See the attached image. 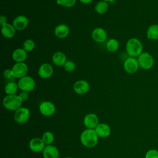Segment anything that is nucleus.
Returning <instances> with one entry per match:
<instances>
[{
  "instance_id": "f257e3e1",
  "label": "nucleus",
  "mask_w": 158,
  "mask_h": 158,
  "mask_svg": "<svg viewBox=\"0 0 158 158\" xmlns=\"http://www.w3.org/2000/svg\"><path fill=\"white\" fill-rule=\"evenodd\" d=\"M80 141L83 146L91 148L97 144L98 136L94 129H86L81 133Z\"/></svg>"
},
{
  "instance_id": "f03ea898",
  "label": "nucleus",
  "mask_w": 158,
  "mask_h": 158,
  "mask_svg": "<svg viewBox=\"0 0 158 158\" xmlns=\"http://www.w3.org/2000/svg\"><path fill=\"white\" fill-rule=\"evenodd\" d=\"M22 102L19 95H7L2 100V105L9 110L15 111L21 107Z\"/></svg>"
},
{
  "instance_id": "7ed1b4c3",
  "label": "nucleus",
  "mask_w": 158,
  "mask_h": 158,
  "mask_svg": "<svg viewBox=\"0 0 158 158\" xmlns=\"http://www.w3.org/2000/svg\"><path fill=\"white\" fill-rule=\"evenodd\" d=\"M126 51L130 57H138L143 51L141 41L135 38L130 39L126 44Z\"/></svg>"
},
{
  "instance_id": "20e7f679",
  "label": "nucleus",
  "mask_w": 158,
  "mask_h": 158,
  "mask_svg": "<svg viewBox=\"0 0 158 158\" xmlns=\"http://www.w3.org/2000/svg\"><path fill=\"white\" fill-rule=\"evenodd\" d=\"M17 84L20 89L27 92L31 91L35 87V82L33 78L27 75L20 78Z\"/></svg>"
},
{
  "instance_id": "39448f33",
  "label": "nucleus",
  "mask_w": 158,
  "mask_h": 158,
  "mask_svg": "<svg viewBox=\"0 0 158 158\" xmlns=\"http://www.w3.org/2000/svg\"><path fill=\"white\" fill-rule=\"evenodd\" d=\"M137 59L139 67L143 69H150L154 65V59L148 52H142L138 57Z\"/></svg>"
},
{
  "instance_id": "423d86ee",
  "label": "nucleus",
  "mask_w": 158,
  "mask_h": 158,
  "mask_svg": "<svg viewBox=\"0 0 158 158\" xmlns=\"http://www.w3.org/2000/svg\"><path fill=\"white\" fill-rule=\"evenodd\" d=\"M11 70L12 72L13 77L20 79L26 76V74L28 72V67L27 65L23 62H17L13 65Z\"/></svg>"
},
{
  "instance_id": "0eeeda50",
  "label": "nucleus",
  "mask_w": 158,
  "mask_h": 158,
  "mask_svg": "<svg viewBox=\"0 0 158 158\" xmlns=\"http://www.w3.org/2000/svg\"><path fill=\"white\" fill-rule=\"evenodd\" d=\"M30 117V110L27 107H20L15 111L14 120L19 124L25 123Z\"/></svg>"
},
{
  "instance_id": "6e6552de",
  "label": "nucleus",
  "mask_w": 158,
  "mask_h": 158,
  "mask_svg": "<svg viewBox=\"0 0 158 158\" xmlns=\"http://www.w3.org/2000/svg\"><path fill=\"white\" fill-rule=\"evenodd\" d=\"M139 66L138 59L133 57H128L123 63V68L125 70L126 72L130 74L135 73L138 70Z\"/></svg>"
},
{
  "instance_id": "1a4fd4ad",
  "label": "nucleus",
  "mask_w": 158,
  "mask_h": 158,
  "mask_svg": "<svg viewBox=\"0 0 158 158\" xmlns=\"http://www.w3.org/2000/svg\"><path fill=\"white\" fill-rule=\"evenodd\" d=\"M40 112L44 116H51L56 112V106L50 101H43L40 105Z\"/></svg>"
},
{
  "instance_id": "9d476101",
  "label": "nucleus",
  "mask_w": 158,
  "mask_h": 158,
  "mask_svg": "<svg viewBox=\"0 0 158 158\" xmlns=\"http://www.w3.org/2000/svg\"><path fill=\"white\" fill-rule=\"evenodd\" d=\"M83 123L88 129H94L99 124V118L95 114L90 113L85 115Z\"/></svg>"
},
{
  "instance_id": "9b49d317",
  "label": "nucleus",
  "mask_w": 158,
  "mask_h": 158,
  "mask_svg": "<svg viewBox=\"0 0 158 158\" xmlns=\"http://www.w3.org/2000/svg\"><path fill=\"white\" fill-rule=\"evenodd\" d=\"M45 143L42 138H34L29 142V148L35 152H39L43 151L45 148Z\"/></svg>"
},
{
  "instance_id": "f8f14e48",
  "label": "nucleus",
  "mask_w": 158,
  "mask_h": 158,
  "mask_svg": "<svg viewBox=\"0 0 158 158\" xmlns=\"http://www.w3.org/2000/svg\"><path fill=\"white\" fill-rule=\"evenodd\" d=\"M12 24L16 30H23L28 26V19L25 15H19L14 19Z\"/></svg>"
},
{
  "instance_id": "ddd939ff",
  "label": "nucleus",
  "mask_w": 158,
  "mask_h": 158,
  "mask_svg": "<svg viewBox=\"0 0 158 158\" xmlns=\"http://www.w3.org/2000/svg\"><path fill=\"white\" fill-rule=\"evenodd\" d=\"M89 89V83L83 80L77 81L73 85L74 91L78 94H83L88 91Z\"/></svg>"
},
{
  "instance_id": "4468645a",
  "label": "nucleus",
  "mask_w": 158,
  "mask_h": 158,
  "mask_svg": "<svg viewBox=\"0 0 158 158\" xmlns=\"http://www.w3.org/2000/svg\"><path fill=\"white\" fill-rule=\"evenodd\" d=\"M53 73V68L49 64H43L38 69L39 76L44 79L50 78Z\"/></svg>"
},
{
  "instance_id": "2eb2a0df",
  "label": "nucleus",
  "mask_w": 158,
  "mask_h": 158,
  "mask_svg": "<svg viewBox=\"0 0 158 158\" xmlns=\"http://www.w3.org/2000/svg\"><path fill=\"white\" fill-rule=\"evenodd\" d=\"M92 38L97 43H103L107 39L106 31L101 27L94 28L92 31Z\"/></svg>"
},
{
  "instance_id": "dca6fc26",
  "label": "nucleus",
  "mask_w": 158,
  "mask_h": 158,
  "mask_svg": "<svg viewBox=\"0 0 158 158\" xmlns=\"http://www.w3.org/2000/svg\"><path fill=\"white\" fill-rule=\"evenodd\" d=\"M44 158H59V151L58 149L52 145H47L43 151Z\"/></svg>"
},
{
  "instance_id": "f3484780",
  "label": "nucleus",
  "mask_w": 158,
  "mask_h": 158,
  "mask_svg": "<svg viewBox=\"0 0 158 158\" xmlns=\"http://www.w3.org/2000/svg\"><path fill=\"white\" fill-rule=\"evenodd\" d=\"M94 130L98 136L101 138H106L110 134V128L106 123H99Z\"/></svg>"
},
{
  "instance_id": "a211bd4d",
  "label": "nucleus",
  "mask_w": 158,
  "mask_h": 158,
  "mask_svg": "<svg viewBox=\"0 0 158 158\" xmlns=\"http://www.w3.org/2000/svg\"><path fill=\"white\" fill-rule=\"evenodd\" d=\"M69 33V28L65 24H59L54 29V34L59 38H65Z\"/></svg>"
},
{
  "instance_id": "6ab92c4d",
  "label": "nucleus",
  "mask_w": 158,
  "mask_h": 158,
  "mask_svg": "<svg viewBox=\"0 0 158 158\" xmlns=\"http://www.w3.org/2000/svg\"><path fill=\"white\" fill-rule=\"evenodd\" d=\"M52 60L56 65L64 66L67 62L66 56L62 52H56L52 57Z\"/></svg>"
},
{
  "instance_id": "aec40b11",
  "label": "nucleus",
  "mask_w": 158,
  "mask_h": 158,
  "mask_svg": "<svg viewBox=\"0 0 158 158\" xmlns=\"http://www.w3.org/2000/svg\"><path fill=\"white\" fill-rule=\"evenodd\" d=\"M27 57V51L23 49H16L12 52V59L17 62H23Z\"/></svg>"
},
{
  "instance_id": "412c9836",
  "label": "nucleus",
  "mask_w": 158,
  "mask_h": 158,
  "mask_svg": "<svg viewBox=\"0 0 158 158\" xmlns=\"http://www.w3.org/2000/svg\"><path fill=\"white\" fill-rule=\"evenodd\" d=\"M15 28L13 25L6 23L1 27V33L6 38H12L15 34Z\"/></svg>"
},
{
  "instance_id": "4be33fe9",
  "label": "nucleus",
  "mask_w": 158,
  "mask_h": 158,
  "mask_svg": "<svg viewBox=\"0 0 158 158\" xmlns=\"http://www.w3.org/2000/svg\"><path fill=\"white\" fill-rule=\"evenodd\" d=\"M147 37L150 40H158V25L154 24L151 25L147 30Z\"/></svg>"
},
{
  "instance_id": "5701e85b",
  "label": "nucleus",
  "mask_w": 158,
  "mask_h": 158,
  "mask_svg": "<svg viewBox=\"0 0 158 158\" xmlns=\"http://www.w3.org/2000/svg\"><path fill=\"white\" fill-rule=\"evenodd\" d=\"M109 9V4L104 1H99L95 6V10L99 14H105Z\"/></svg>"
},
{
  "instance_id": "b1692460",
  "label": "nucleus",
  "mask_w": 158,
  "mask_h": 158,
  "mask_svg": "<svg viewBox=\"0 0 158 158\" xmlns=\"http://www.w3.org/2000/svg\"><path fill=\"white\" fill-rule=\"evenodd\" d=\"M18 88V84L15 82H9L6 85L4 90L7 95H14L17 92Z\"/></svg>"
},
{
  "instance_id": "393cba45",
  "label": "nucleus",
  "mask_w": 158,
  "mask_h": 158,
  "mask_svg": "<svg viewBox=\"0 0 158 158\" xmlns=\"http://www.w3.org/2000/svg\"><path fill=\"white\" fill-rule=\"evenodd\" d=\"M106 48L110 52H115L119 48L118 41L114 38L110 39L106 43Z\"/></svg>"
},
{
  "instance_id": "a878e982",
  "label": "nucleus",
  "mask_w": 158,
  "mask_h": 158,
  "mask_svg": "<svg viewBox=\"0 0 158 158\" xmlns=\"http://www.w3.org/2000/svg\"><path fill=\"white\" fill-rule=\"evenodd\" d=\"M42 139L47 145H50L54 140V136L51 131H46L43 134Z\"/></svg>"
},
{
  "instance_id": "bb28decb",
  "label": "nucleus",
  "mask_w": 158,
  "mask_h": 158,
  "mask_svg": "<svg viewBox=\"0 0 158 158\" xmlns=\"http://www.w3.org/2000/svg\"><path fill=\"white\" fill-rule=\"evenodd\" d=\"M35 42L30 39H28L24 41L23 44V49L27 52H30L35 48Z\"/></svg>"
},
{
  "instance_id": "cd10ccee",
  "label": "nucleus",
  "mask_w": 158,
  "mask_h": 158,
  "mask_svg": "<svg viewBox=\"0 0 158 158\" xmlns=\"http://www.w3.org/2000/svg\"><path fill=\"white\" fill-rule=\"evenodd\" d=\"M76 1L77 0H57V4L66 7H71L75 4Z\"/></svg>"
},
{
  "instance_id": "c85d7f7f",
  "label": "nucleus",
  "mask_w": 158,
  "mask_h": 158,
  "mask_svg": "<svg viewBox=\"0 0 158 158\" xmlns=\"http://www.w3.org/2000/svg\"><path fill=\"white\" fill-rule=\"evenodd\" d=\"M75 64L72 60H67L64 65V69L68 72H72L75 69Z\"/></svg>"
},
{
  "instance_id": "c756f323",
  "label": "nucleus",
  "mask_w": 158,
  "mask_h": 158,
  "mask_svg": "<svg viewBox=\"0 0 158 158\" xmlns=\"http://www.w3.org/2000/svg\"><path fill=\"white\" fill-rule=\"evenodd\" d=\"M145 158H158V150L149 149L146 153Z\"/></svg>"
},
{
  "instance_id": "7c9ffc66",
  "label": "nucleus",
  "mask_w": 158,
  "mask_h": 158,
  "mask_svg": "<svg viewBox=\"0 0 158 158\" xmlns=\"http://www.w3.org/2000/svg\"><path fill=\"white\" fill-rule=\"evenodd\" d=\"M3 76H4V77L5 78L10 79L13 77L12 70H10V69H6L4 71V72H3Z\"/></svg>"
},
{
  "instance_id": "2f4dec72",
  "label": "nucleus",
  "mask_w": 158,
  "mask_h": 158,
  "mask_svg": "<svg viewBox=\"0 0 158 158\" xmlns=\"http://www.w3.org/2000/svg\"><path fill=\"white\" fill-rule=\"evenodd\" d=\"M19 96L20 97V98L22 99V100L23 101L27 100V99L28 98V92H27V91H22V92L20 93Z\"/></svg>"
},
{
  "instance_id": "473e14b6",
  "label": "nucleus",
  "mask_w": 158,
  "mask_h": 158,
  "mask_svg": "<svg viewBox=\"0 0 158 158\" xmlns=\"http://www.w3.org/2000/svg\"><path fill=\"white\" fill-rule=\"evenodd\" d=\"M7 23V18L4 15H1L0 17V24L2 26L6 25Z\"/></svg>"
},
{
  "instance_id": "72a5a7b5",
  "label": "nucleus",
  "mask_w": 158,
  "mask_h": 158,
  "mask_svg": "<svg viewBox=\"0 0 158 158\" xmlns=\"http://www.w3.org/2000/svg\"><path fill=\"white\" fill-rule=\"evenodd\" d=\"M80 1L83 4H89L93 1V0H80Z\"/></svg>"
},
{
  "instance_id": "f704fd0d",
  "label": "nucleus",
  "mask_w": 158,
  "mask_h": 158,
  "mask_svg": "<svg viewBox=\"0 0 158 158\" xmlns=\"http://www.w3.org/2000/svg\"><path fill=\"white\" fill-rule=\"evenodd\" d=\"M102 1H105V2H114V1L115 0H102Z\"/></svg>"
},
{
  "instance_id": "c9c22d12",
  "label": "nucleus",
  "mask_w": 158,
  "mask_h": 158,
  "mask_svg": "<svg viewBox=\"0 0 158 158\" xmlns=\"http://www.w3.org/2000/svg\"><path fill=\"white\" fill-rule=\"evenodd\" d=\"M65 158H72V157H66Z\"/></svg>"
}]
</instances>
